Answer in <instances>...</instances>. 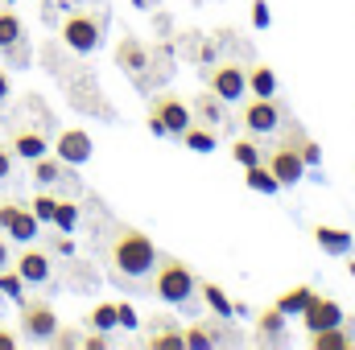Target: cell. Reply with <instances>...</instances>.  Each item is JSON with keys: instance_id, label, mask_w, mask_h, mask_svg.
Listing matches in <instances>:
<instances>
[{"instance_id": "26", "label": "cell", "mask_w": 355, "mask_h": 350, "mask_svg": "<svg viewBox=\"0 0 355 350\" xmlns=\"http://www.w3.org/2000/svg\"><path fill=\"white\" fill-rule=\"evenodd\" d=\"M17 37H25V25H21V17L12 12V4H0V50L12 46Z\"/></svg>"}, {"instance_id": "12", "label": "cell", "mask_w": 355, "mask_h": 350, "mask_svg": "<svg viewBox=\"0 0 355 350\" xmlns=\"http://www.w3.org/2000/svg\"><path fill=\"white\" fill-rule=\"evenodd\" d=\"M116 66H120L124 75H137V79H141V75L153 66L149 46H145L141 37H132V33H128V37H120V46H116Z\"/></svg>"}, {"instance_id": "7", "label": "cell", "mask_w": 355, "mask_h": 350, "mask_svg": "<svg viewBox=\"0 0 355 350\" xmlns=\"http://www.w3.org/2000/svg\"><path fill=\"white\" fill-rule=\"evenodd\" d=\"M207 91H215L223 103H240L248 95V71L240 62H219L207 71Z\"/></svg>"}, {"instance_id": "6", "label": "cell", "mask_w": 355, "mask_h": 350, "mask_svg": "<svg viewBox=\"0 0 355 350\" xmlns=\"http://www.w3.org/2000/svg\"><path fill=\"white\" fill-rule=\"evenodd\" d=\"M0 231L8 239H17V243H33L37 231H42V223H37V214L29 206H21L12 198H0Z\"/></svg>"}, {"instance_id": "36", "label": "cell", "mask_w": 355, "mask_h": 350, "mask_svg": "<svg viewBox=\"0 0 355 350\" xmlns=\"http://www.w3.org/2000/svg\"><path fill=\"white\" fill-rule=\"evenodd\" d=\"M116 317H120V330H137V309L128 301H116Z\"/></svg>"}, {"instance_id": "3", "label": "cell", "mask_w": 355, "mask_h": 350, "mask_svg": "<svg viewBox=\"0 0 355 350\" xmlns=\"http://www.w3.org/2000/svg\"><path fill=\"white\" fill-rule=\"evenodd\" d=\"M190 124H194V111H190V103H186L182 95L157 91V95L149 99V132H153V136H182Z\"/></svg>"}, {"instance_id": "28", "label": "cell", "mask_w": 355, "mask_h": 350, "mask_svg": "<svg viewBox=\"0 0 355 350\" xmlns=\"http://www.w3.org/2000/svg\"><path fill=\"white\" fill-rule=\"evenodd\" d=\"M87 326L91 330H120V317H116V301H103V305H95L87 313Z\"/></svg>"}, {"instance_id": "18", "label": "cell", "mask_w": 355, "mask_h": 350, "mask_svg": "<svg viewBox=\"0 0 355 350\" xmlns=\"http://www.w3.org/2000/svg\"><path fill=\"white\" fill-rule=\"evenodd\" d=\"M314 243L327 252V256H347L352 252V231H343V227H314Z\"/></svg>"}, {"instance_id": "11", "label": "cell", "mask_w": 355, "mask_h": 350, "mask_svg": "<svg viewBox=\"0 0 355 350\" xmlns=\"http://www.w3.org/2000/svg\"><path fill=\"white\" fill-rule=\"evenodd\" d=\"M12 268L21 272V280L25 284H50V276H54V260H50V252H42V248H25Z\"/></svg>"}, {"instance_id": "43", "label": "cell", "mask_w": 355, "mask_h": 350, "mask_svg": "<svg viewBox=\"0 0 355 350\" xmlns=\"http://www.w3.org/2000/svg\"><path fill=\"white\" fill-rule=\"evenodd\" d=\"M347 272H352V280H355V260H352V264H347Z\"/></svg>"}, {"instance_id": "16", "label": "cell", "mask_w": 355, "mask_h": 350, "mask_svg": "<svg viewBox=\"0 0 355 350\" xmlns=\"http://www.w3.org/2000/svg\"><path fill=\"white\" fill-rule=\"evenodd\" d=\"M182 338H186V350H211L223 338V322H190Z\"/></svg>"}, {"instance_id": "29", "label": "cell", "mask_w": 355, "mask_h": 350, "mask_svg": "<svg viewBox=\"0 0 355 350\" xmlns=\"http://www.w3.org/2000/svg\"><path fill=\"white\" fill-rule=\"evenodd\" d=\"M0 297H8V301H25V280H21V272L8 264V268H0Z\"/></svg>"}, {"instance_id": "33", "label": "cell", "mask_w": 355, "mask_h": 350, "mask_svg": "<svg viewBox=\"0 0 355 350\" xmlns=\"http://www.w3.org/2000/svg\"><path fill=\"white\" fill-rule=\"evenodd\" d=\"M75 223H79V206L58 198V210H54V227H58V231H75Z\"/></svg>"}, {"instance_id": "20", "label": "cell", "mask_w": 355, "mask_h": 350, "mask_svg": "<svg viewBox=\"0 0 355 350\" xmlns=\"http://www.w3.org/2000/svg\"><path fill=\"white\" fill-rule=\"evenodd\" d=\"M314 297H318V293H314V284H297V288H285L272 305H277L281 313H306Z\"/></svg>"}, {"instance_id": "8", "label": "cell", "mask_w": 355, "mask_h": 350, "mask_svg": "<svg viewBox=\"0 0 355 350\" xmlns=\"http://www.w3.org/2000/svg\"><path fill=\"white\" fill-rule=\"evenodd\" d=\"M240 120H244V132H252V136H272L277 128H281V107H277V95H252L248 103H244V111H240Z\"/></svg>"}, {"instance_id": "25", "label": "cell", "mask_w": 355, "mask_h": 350, "mask_svg": "<svg viewBox=\"0 0 355 350\" xmlns=\"http://www.w3.org/2000/svg\"><path fill=\"white\" fill-rule=\"evenodd\" d=\"M198 297H202L219 317H232V301H227V293H223L215 280H198Z\"/></svg>"}, {"instance_id": "9", "label": "cell", "mask_w": 355, "mask_h": 350, "mask_svg": "<svg viewBox=\"0 0 355 350\" xmlns=\"http://www.w3.org/2000/svg\"><path fill=\"white\" fill-rule=\"evenodd\" d=\"M54 157H58L62 165H87L91 157H95L91 132H83V128H62V132L54 136Z\"/></svg>"}, {"instance_id": "23", "label": "cell", "mask_w": 355, "mask_h": 350, "mask_svg": "<svg viewBox=\"0 0 355 350\" xmlns=\"http://www.w3.org/2000/svg\"><path fill=\"white\" fill-rule=\"evenodd\" d=\"M310 347L314 350H352V334H343V326L310 330Z\"/></svg>"}, {"instance_id": "5", "label": "cell", "mask_w": 355, "mask_h": 350, "mask_svg": "<svg viewBox=\"0 0 355 350\" xmlns=\"http://www.w3.org/2000/svg\"><path fill=\"white\" fill-rule=\"evenodd\" d=\"M21 330L29 342H50V334L58 330V313L46 297H29L21 301Z\"/></svg>"}, {"instance_id": "39", "label": "cell", "mask_w": 355, "mask_h": 350, "mask_svg": "<svg viewBox=\"0 0 355 350\" xmlns=\"http://www.w3.org/2000/svg\"><path fill=\"white\" fill-rule=\"evenodd\" d=\"M12 99V79H8V71L0 66V103H8Z\"/></svg>"}, {"instance_id": "10", "label": "cell", "mask_w": 355, "mask_h": 350, "mask_svg": "<svg viewBox=\"0 0 355 350\" xmlns=\"http://www.w3.org/2000/svg\"><path fill=\"white\" fill-rule=\"evenodd\" d=\"M265 165H268V174L277 177L281 185H297V181L306 177V169H310V165L302 161V153H297V149H293L289 140H281V145H277V149L268 153Z\"/></svg>"}, {"instance_id": "30", "label": "cell", "mask_w": 355, "mask_h": 350, "mask_svg": "<svg viewBox=\"0 0 355 350\" xmlns=\"http://www.w3.org/2000/svg\"><path fill=\"white\" fill-rule=\"evenodd\" d=\"M244 181H248L252 190H265V194H277V190H281V181H277V177L268 174V165H265V161L248 165V169H244Z\"/></svg>"}, {"instance_id": "1", "label": "cell", "mask_w": 355, "mask_h": 350, "mask_svg": "<svg viewBox=\"0 0 355 350\" xmlns=\"http://www.w3.org/2000/svg\"><path fill=\"white\" fill-rule=\"evenodd\" d=\"M157 256H162L157 243L132 223H116L103 239V264H107V272L120 288H145Z\"/></svg>"}, {"instance_id": "2", "label": "cell", "mask_w": 355, "mask_h": 350, "mask_svg": "<svg viewBox=\"0 0 355 350\" xmlns=\"http://www.w3.org/2000/svg\"><path fill=\"white\" fill-rule=\"evenodd\" d=\"M145 288H149V297H157L166 305H194L198 301V276H194L190 264L178 260V256H157Z\"/></svg>"}, {"instance_id": "14", "label": "cell", "mask_w": 355, "mask_h": 350, "mask_svg": "<svg viewBox=\"0 0 355 350\" xmlns=\"http://www.w3.org/2000/svg\"><path fill=\"white\" fill-rule=\"evenodd\" d=\"M8 149H12V157H21V161H37V157H46V153H50L46 136H42V132H33V128H17V132H12V140H8Z\"/></svg>"}, {"instance_id": "44", "label": "cell", "mask_w": 355, "mask_h": 350, "mask_svg": "<svg viewBox=\"0 0 355 350\" xmlns=\"http://www.w3.org/2000/svg\"><path fill=\"white\" fill-rule=\"evenodd\" d=\"M71 4H91V0H71Z\"/></svg>"}, {"instance_id": "38", "label": "cell", "mask_w": 355, "mask_h": 350, "mask_svg": "<svg viewBox=\"0 0 355 350\" xmlns=\"http://www.w3.org/2000/svg\"><path fill=\"white\" fill-rule=\"evenodd\" d=\"M252 25H257V29H265V25H268V4H265V0H257V4H252Z\"/></svg>"}, {"instance_id": "35", "label": "cell", "mask_w": 355, "mask_h": 350, "mask_svg": "<svg viewBox=\"0 0 355 350\" xmlns=\"http://www.w3.org/2000/svg\"><path fill=\"white\" fill-rule=\"evenodd\" d=\"M50 347H83V334H79V326H58V330L50 334Z\"/></svg>"}, {"instance_id": "31", "label": "cell", "mask_w": 355, "mask_h": 350, "mask_svg": "<svg viewBox=\"0 0 355 350\" xmlns=\"http://www.w3.org/2000/svg\"><path fill=\"white\" fill-rule=\"evenodd\" d=\"M285 140H289V145H293V149L302 153V161H306V165H318V161H322V149H318V145H314L310 136H302L297 128H289V136H285Z\"/></svg>"}, {"instance_id": "37", "label": "cell", "mask_w": 355, "mask_h": 350, "mask_svg": "<svg viewBox=\"0 0 355 350\" xmlns=\"http://www.w3.org/2000/svg\"><path fill=\"white\" fill-rule=\"evenodd\" d=\"M12 161H17V157H12V149L0 140V181H8V177H12Z\"/></svg>"}, {"instance_id": "34", "label": "cell", "mask_w": 355, "mask_h": 350, "mask_svg": "<svg viewBox=\"0 0 355 350\" xmlns=\"http://www.w3.org/2000/svg\"><path fill=\"white\" fill-rule=\"evenodd\" d=\"M232 157L248 169V165H257V161H261V149H257L252 140H236V145H232Z\"/></svg>"}, {"instance_id": "15", "label": "cell", "mask_w": 355, "mask_h": 350, "mask_svg": "<svg viewBox=\"0 0 355 350\" xmlns=\"http://www.w3.org/2000/svg\"><path fill=\"white\" fill-rule=\"evenodd\" d=\"M306 317V330H327V326H343V309L331 301V297H314L310 309L302 313Z\"/></svg>"}, {"instance_id": "32", "label": "cell", "mask_w": 355, "mask_h": 350, "mask_svg": "<svg viewBox=\"0 0 355 350\" xmlns=\"http://www.w3.org/2000/svg\"><path fill=\"white\" fill-rule=\"evenodd\" d=\"M0 54H4V62H8V66H29V58H33V50H29V42H25V37H17V42H12V46H4Z\"/></svg>"}, {"instance_id": "42", "label": "cell", "mask_w": 355, "mask_h": 350, "mask_svg": "<svg viewBox=\"0 0 355 350\" xmlns=\"http://www.w3.org/2000/svg\"><path fill=\"white\" fill-rule=\"evenodd\" d=\"M12 264V248H8V239H4V231H0V268H8Z\"/></svg>"}, {"instance_id": "40", "label": "cell", "mask_w": 355, "mask_h": 350, "mask_svg": "<svg viewBox=\"0 0 355 350\" xmlns=\"http://www.w3.org/2000/svg\"><path fill=\"white\" fill-rule=\"evenodd\" d=\"M83 347H87V350L107 347V334H103V330H99V334H83Z\"/></svg>"}, {"instance_id": "22", "label": "cell", "mask_w": 355, "mask_h": 350, "mask_svg": "<svg viewBox=\"0 0 355 350\" xmlns=\"http://www.w3.org/2000/svg\"><path fill=\"white\" fill-rule=\"evenodd\" d=\"M29 165H33V181H37V185H58V181L67 177V169H71V165H62V161L50 157V153L37 157V161H29Z\"/></svg>"}, {"instance_id": "24", "label": "cell", "mask_w": 355, "mask_h": 350, "mask_svg": "<svg viewBox=\"0 0 355 350\" xmlns=\"http://www.w3.org/2000/svg\"><path fill=\"white\" fill-rule=\"evenodd\" d=\"M248 95H261V99L277 95V75H272V66L257 62V66L248 71Z\"/></svg>"}, {"instance_id": "45", "label": "cell", "mask_w": 355, "mask_h": 350, "mask_svg": "<svg viewBox=\"0 0 355 350\" xmlns=\"http://www.w3.org/2000/svg\"><path fill=\"white\" fill-rule=\"evenodd\" d=\"M4 4H12V0H4Z\"/></svg>"}, {"instance_id": "41", "label": "cell", "mask_w": 355, "mask_h": 350, "mask_svg": "<svg viewBox=\"0 0 355 350\" xmlns=\"http://www.w3.org/2000/svg\"><path fill=\"white\" fill-rule=\"evenodd\" d=\"M0 350H17V334L8 326H0Z\"/></svg>"}, {"instance_id": "27", "label": "cell", "mask_w": 355, "mask_h": 350, "mask_svg": "<svg viewBox=\"0 0 355 350\" xmlns=\"http://www.w3.org/2000/svg\"><path fill=\"white\" fill-rule=\"evenodd\" d=\"M29 210L37 214V223H54V210H58V194H50V185H42V190L29 198Z\"/></svg>"}, {"instance_id": "21", "label": "cell", "mask_w": 355, "mask_h": 350, "mask_svg": "<svg viewBox=\"0 0 355 350\" xmlns=\"http://www.w3.org/2000/svg\"><path fill=\"white\" fill-rule=\"evenodd\" d=\"M178 140H182L186 149H194V153H215V145H219V140H215V128H207V124H198V120H194Z\"/></svg>"}, {"instance_id": "13", "label": "cell", "mask_w": 355, "mask_h": 350, "mask_svg": "<svg viewBox=\"0 0 355 350\" xmlns=\"http://www.w3.org/2000/svg\"><path fill=\"white\" fill-rule=\"evenodd\" d=\"M257 338L268 342V347H281V342L289 338V313H281L277 305H265V309L257 313Z\"/></svg>"}, {"instance_id": "17", "label": "cell", "mask_w": 355, "mask_h": 350, "mask_svg": "<svg viewBox=\"0 0 355 350\" xmlns=\"http://www.w3.org/2000/svg\"><path fill=\"white\" fill-rule=\"evenodd\" d=\"M194 120L198 124H207V128H219L223 124V116H227V103L215 95V91H202V95H194Z\"/></svg>"}, {"instance_id": "4", "label": "cell", "mask_w": 355, "mask_h": 350, "mask_svg": "<svg viewBox=\"0 0 355 350\" xmlns=\"http://www.w3.org/2000/svg\"><path fill=\"white\" fill-rule=\"evenodd\" d=\"M58 33H62V46L71 54H95L103 46V17L91 12V8H75V12L62 17Z\"/></svg>"}, {"instance_id": "19", "label": "cell", "mask_w": 355, "mask_h": 350, "mask_svg": "<svg viewBox=\"0 0 355 350\" xmlns=\"http://www.w3.org/2000/svg\"><path fill=\"white\" fill-rule=\"evenodd\" d=\"M145 347L149 350H186V338H182V330H178L174 322H153V334L145 338Z\"/></svg>"}]
</instances>
